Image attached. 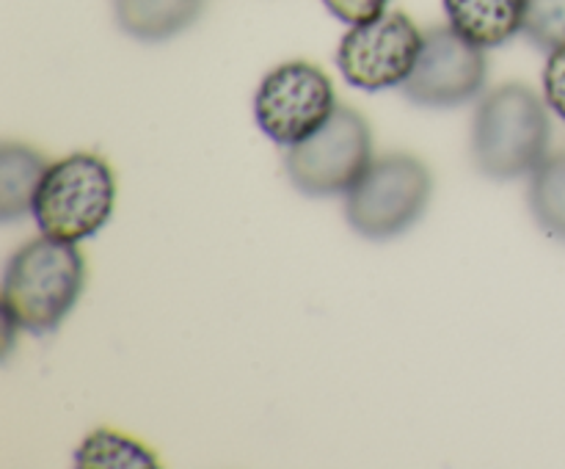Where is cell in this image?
I'll return each instance as SVG.
<instances>
[{
	"label": "cell",
	"instance_id": "cell-12",
	"mask_svg": "<svg viewBox=\"0 0 565 469\" xmlns=\"http://www.w3.org/2000/svg\"><path fill=\"white\" fill-rule=\"evenodd\" d=\"M527 204L535 224L565 243V152L546 154L530 174Z\"/></svg>",
	"mask_w": 565,
	"mask_h": 469
},
{
	"label": "cell",
	"instance_id": "cell-5",
	"mask_svg": "<svg viewBox=\"0 0 565 469\" xmlns=\"http://www.w3.org/2000/svg\"><path fill=\"white\" fill-rule=\"evenodd\" d=\"M373 160V130L367 119L348 105H337L312 136L287 147L285 171L303 196H345Z\"/></svg>",
	"mask_w": 565,
	"mask_h": 469
},
{
	"label": "cell",
	"instance_id": "cell-8",
	"mask_svg": "<svg viewBox=\"0 0 565 469\" xmlns=\"http://www.w3.org/2000/svg\"><path fill=\"white\" fill-rule=\"evenodd\" d=\"M486 81V50L463 39L452 25H436L425 31L419 58L401 92L419 108H458L478 99Z\"/></svg>",
	"mask_w": 565,
	"mask_h": 469
},
{
	"label": "cell",
	"instance_id": "cell-16",
	"mask_svg": "<svg viewBox=\"0 0 565 469\" xmlns=\"http://www.w3.org/2000/svg\"><path fill=\"white\" fill-rule=\"evenodd\" d=\"M323 3L340 22L359 25V22H367L373 17L384 14L390 0H323Z\"/></svg>",
	"mask_w": 565,
	"mask_h": 469
},
{
	"label": "cell",
	"instance_id": "cell-14",
	"mask_svg": "<svg viewBox=\"0 0 565 469\" xmlns=\"http://www.w3.org/2000/svg\"><path fill=\"white\" fill-rule=\"evenodd\" d=\"M522 33L544 53L565 47V0H527Z\"/></svg>",
	"mask_w": 565,
	"mask_h": 469
},
{
	"label": "cell",
	"instance_id": "cell-15",
	"mask_svg": "<svg viewBox=\"0 0 565 469\" xmlns=\"http://www.w3.org/2000/svg\"><path fill=\"white\" fill-rule=\"evenodd\" d=\"M544 99L565 121V47L552 50L544 66Z\"/></svg>",
	"mask_w": 565,
	"mask_h": 469
},
{
	"label": "cell",
	"instance_id": "cell-3",
	"mask_svg": "<svg viewBox=\"0 0 565 469\" xmlns=\"http://www.w3.org/2000/svg\"><path fill=\"white\" fill-rule=\"evenodd\" d=\"M116 207V174L94 152H72L47 166L33 202L39 232L81 243L97 235Z\"/></svg>",
	"mask_w": 565,
	"mask_h": 469
},
{
	"label": "cell",
	"instance_id": "cell-7",
	"mask_svg": "<svg viewBox=\"0 0 565 469\" xmlns=\"http://www.w3.org/2000/svg\"><path fill=\"white\" fill-rule=\"evenodd\" d=\"M425 33L406 11H390L351 25L337 47V66L362 92L401 88L412 75Z\"/></svg>",
	"mask_w": 565,
	"mask_h": 469
},
{
	"label": "cell",
	"instance_id": "cell-2",
	"mask_svg": "<svg viewBox=\"0 0 565 469\" xmlns=\"http://www.w3.org/2000/svg\"><path fill=\"white\" fill-rule=\"evenodd\" d=\"M550 105L524 83H505L483 94L472 116L469 152L491 180L530 177L550 154Z\"/></svg>",
	"mask_w": 565,
	"mask_h": 469
},
{
	"label": "cell",
	"instance_id": "cell-9",
	"mask_svg": "<svg viewBox=\"0 0 565 469\" xmlns=\"http://www.w3.org/2000/svg\"><path fill=\"white\" fill-rule=\"evenodd\" d=\"M447 25L478 47L491 50L524 31L527 0H441Z\"/></svg>",
	"mask_w": 565,
	"mask_h": 469
},
{
	"label": "cell",
	"instance_id": "cell-4",
	"mask_svg": "<svg viewBox=\"0 0 565 469\" xmlns=\"http://www.w3.org/2000/svg\"><path fill=\"white\" fill-rule=\"evenodd\" d=\"M430 193L434 177L417 154H381L345 193V218L367 241H392L423 218Z\"/></svg>",
	"mask_w": 565,
	"mask_h": 469
},
{
	"label": "cell",
	"instance_id": "cell-6",
	"mask_svg": "<svg viewBox=\"0 0 565 469\" xmlns=\"http://www.w3.org/2000/svg\"><path fill=\"white\" fill-rule=\"evenodd\" d=\"M337 110V92L329 75L309 61L274 66L254 94L257 127L279 147H292L312 136Z\"/></svg>",
	"mask_w": 565,
	"mask_h": 469
},
{
	"label": "cell",
	"instance_id": "cell-11",
	"mask_svg": "<svg viewBox=\"0 0 565 469\" xmlns=\"http://www.w3.org/2000/svg\"><path fill=\"white\" fill-rule=\"evenodd\" d=\"M47 166L44 154L28 143L0 147V218L6 224L33 213V202Z\"/></svg>",
	"mask_w": 565,
	"mask_h": 469
},
{
	"label": "cell",
	"instance_id": "cell-10",
	"mask_svg": "<svg viewBox=\"0 0 565 469\" xmlns=\"http://www.w3.org/2000/svg\"><path fill=\"white\" fill-rule=\"evenodd\" d=\"M204 0H114L116 25L138 42H166L199 20Z\"/></svg>",
	"mask_w": 565,
	"mask_h": 469
},
{
	"label": "cell",
	"instance_id": "cell-13",
	"mask_svg": "<svg viewBox=\"0 0 565 469\" xmlns=\"http://www.w3.org/2000/svg\"><path fill=\"white\" fill-rule=\"evenodd\" d=\"M77 467H154L158 458L141 441L116 430H94L75 452Z\"/></svg>",
	"mask_w": 565,
	"mask_h": 469
},
{
	"label": "cell",
	"instance_id": "cell-1",
	"mask_svg": "<svg viewBox=\"0 0 565 469\" xmlns=\"http://www.w3.org/2000/svg\"><path fill=\"white\" fill-rule=\"evenodd\" d=\"M86 287V259L77 243L39 235L22 243L3 270V315L20 331L50 334L75 309Z\"/></svg>",
	"mask_w": 565,
	"mask_h": 469
}]
</instances>
